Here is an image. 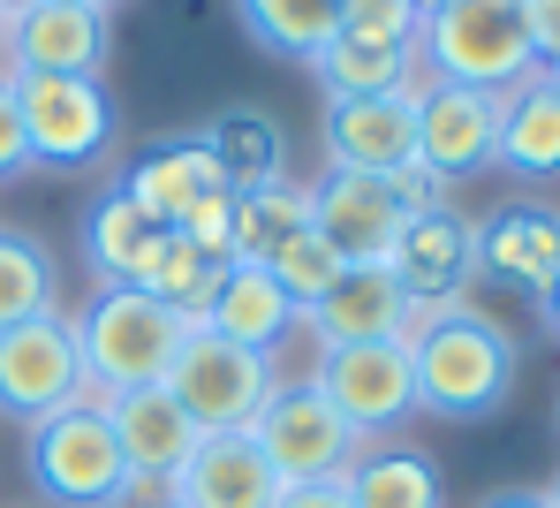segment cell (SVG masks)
I'll use <instances>...</instances> for the list:
<instances>
[{
  "label": "cell",
  "mask_w": 560,
  "mask_h": 508,
  "mask_svg": "<svg viewBox=\"0 0 560 508\" xmlns=\"http://www.w3.org/2000/svg\"><path fill=\"white\" fill-rule=\"evenodd\" d=\"M409 372H417V417H440V425H485L500 417L515 395V334L477 304L432 311L417 319L409 334Z\"/></svg>",
  "instance_id": "cell-1"
},
{
  "label": "cell",
  "mask_w": 560,
  "mask_h": 508,
  "mask_svg": "<svg viewBox=\"0 0 560 508\" xmlns=\"http://www.w3.org/2000/svg\"><path fill=\"white\" fill-rule=\"evenodd\" d=\"M69 319H77V349H84L92 403L129 395V388H160L167 365H175V349H183V334H189L183 311H167L152 289H137V281H98V297L84 311H69Z\"/></svg>",
  "instance_id": "cell-2"
},
{
  "label": "cell",
  "mask_w": 560,
  "mask_h": 508,
  "mask_svg": "<svg viewBox=\"0 0 560 508\" xmlns=\"http://www.w3.org/2000/svg\"><path fill=\"white\" fill-rule=\"evenodd\" d=\"M417 61L440 84L469 92H515L538 69V46L523 31V0H447L417 31Z\"/></svg>",
  "instance_id": "cell-3"
},
{
  "label": "cell",
  "mask_w": 560,
  "mask_h": 508,
  "mask_svg": "<svg viewBox=\"0 0 560 508\" xmlns=\"http://www.w3.org/2000/svg\"><path fill=\"white\" fill-rule=\"evenodd\" d=\"M23 471H31V486L54 508H121L129 501V463H121L114 425H106V409L92 395L46 409L23 432Z\"/></svg>",
  "instance_id": "cell-4"
},
{
  "label": "cell",
  "mask_w": 560,
  "mask_h": 508,
  "mask_svg": "<svg viewBox=\"0 0 560 508\" xmlns=\"http://www.w3.org/2000/svg\"><path fill=\"white\" fill-rule=\"evenodd\" d=\"M258 455L273 463L280 486H326L349 478V463L372 448L364 432H349V417L311 388V372H280V388L266 395V409L250 417Z\"/></svg>",
  "instance_id": "cell-5"
},
{
  "label": "cell",
  "mask_w": 560,
  "mask_h": 508,
  "mask_svg": "<svg viewBox=\"0 0 560 508\" xmlns=\"http://www.w3.org/2000/svg\"><path fill=\"white\" fill-rule=\"evenodd\" d=\"M160 388L189 409L197 432H250V417H258L266 395L280 388V365L258 357V349H235V342L205 334V326H189Z\"/></svg>",
  "instance_id": "cell-6"
},
{
  "label": "cell",
  "mask_w": 560,
  "mask_h": 508,
  "mask_svg": "<svg viewBox=\"0 0 560 508\" xmlns=\"http://www.w3.org/2000/svg\"><path fill=\"white\" fill-rule=\"evenodd\" d=\"M8 92H15V122H23L31 168L77 175V168H92L98 152L114 145V100H106L98 77H31V69H15Z\"/></svg>",
  "instance_id": "cell-7"
},
{
  "label": "cell",
  "mask_w": 560,
  "mask_h": 508,
  "mask_svg": "<svg viewBox=\"0 0 560 508\" xmlns=\"http://www.w3.org/2000/svg\"><path fill=\"white\" fill-rule=\"evenodd\" d=\"M114 61V0H31L8 15L0 77H98Z\"/></svg>",
  "instance_id": "cell-8"
},
{
  "label": "cell",
  "mask_w": 560,
  "mask_h": 508,
  "mask_svg": "<svg viewBox=\"0 0 560 508\" xmlns=\"http://www.w3.org/2000/svg\"><path fill=\"white\" fill-rule=\"evenodd\" d=\"M84 349H77V319L46 311L23 326H0V409L15 425H38L46 409L84 403Z\"/></svg>",
  "instance_id": "cell-9"
},
{
  "label": "cell",
  "mask_w": 560,
  "mask_h": 508,
  "mask_svg": "<svg viewBox=\"0 0 560 508\" xmlns=\"http://www.w3.org/2000/svg\"><path fill=\"white\" fill-rule=\"evenodd\" d=\"M311 388L349 417V432L386 440L394 425L417 417V372H409V342H357V349H318L311 357Z\"/></svg>",
  "instance_id": "cell-10"
},
{
  "label": "cell",
  "mask_w": 560,
  "mask_h": 508,
  "mask_svg": "<svg viewBox=\"0 0 560 508\" xmlns=\"http://www.w3.org/2000/svg\"><path fill=\"white\" fill-rule=\"evenodd\" d=\"M386 274L409 289L417 319L469 304V289H477V220H463L455 205L409 212L401 235H394V251H386Z\"/></svg>",
  "instance_id": "cell-11"
},
{
  "label": "cell",
  "mask_w": 560,
  "mask_h": 508,
  "mask_svg": "<svg viewBox=\"0 0 560 508\" xmlns=\"http://www.w3.org/2000/svg\"><path fill=\"white\" fill-rule=\"evenodd\" d=\"M500 160V92H469V84H417V168L432 183H477Z\"/></svg>",
  "instance_id": "cell-12"
},
{
  "label": "cell",
  "mask_w": 560,
  "mask_h": 508,
  "mask_svg": "<svg viewBox=\"0 0 560 508\" xmlns=\"http://www.w3.org/2000/svg\"><path fill=\"white\" fill-rule=\"evenodd\" d=\"M98 409H106L114 448H121V463H129V501L121 508H160L167 478L197 455L205 432L189 425V409L175 403L167 388H129V395H106Z\"/></svg>",
  "instance_id": "cell-13"
},
{
  "label": "cell",
  "mask_w": 560,
  "mask_h": 508,
  "mask_svg": "<svg viewBox=\"0 0 560 508\" xmlns=\"http://www.w3.org/2000/svg\"><path fill=\"white\" fill-rule=\"evenodd\" d=\"M409 205L386 175H349V168H326L311 183V228L349 258V266H386L394 235H401Z\"/></svg>",
  "instance_id": "cell-14"
},
{
  "label": "cell",
  "mask_w": 560,
  "mask_h": 508,
  "mask_svg": "<svg viewBox=\"0 0 560 508\" xmlns=\"http://www.w3.org/2000/svg\"><path fill=\"white\" fill-rule=\"evenodd\" d=\"M318 145H326V168L401 175L417 160V84L409 92H378V100H326Z\"/></svg>",
  "instance_id": "cell-15"
},
{
  "label": "cell",
  "mask_w": 560,
  "mask_h": 508,
  "mask_svg": "<svg viewBox=\"0 0 560 508\" xmlns=\"http://www.w3.org/2000/svg\"><path fill=\"white\" fill-rule=\"evenodd\" d=\"M311 349H357V342H409L417 334V304L386 266H349L318 304L303 311Z\"/></svg>",
  "instance_id": "cell-16"
},
{
  "label": "cell",
  "mask_w": 560,
  "mask_h": 508,
  "mask_svg": "<svg viewBox=\"0 0 560 508\" xmlns=\"http://www.w3.org/2000/svg\"><path fill=\"white\" fill-rule=\"evenodd\" d=\"M167 508H273L280 501V478L273 463L258 455L250 432H205L197 455L167 478Z\"/></svg>",
  "instance_id": "cell-17"
},
{
  "label": "cell",
  "mask_w": 560,
  "mask_h": 508,
  "mask_svg": "<svg viewBox=\"0 0 560 508\" xmlns=\"http://www.w3.org/2000/svg\"><path fill=\"white\" fill-rule=\"evenodd\" d=\"M560 274V212L538 198L500 205L492 220H477V281L546 297V281Z\"/></svg>",
  "instance_id": "cell-18"
},
{
  "label": "cell",
  "mask_w": 560,
  "mask_h": 508,
  "mask_svg": "<svg viewBox=\"0 0 560 508\" xmlns=\"http://www.w3.org/2000/svg\"><path fill=\"white\" fill-rule=\"evenodd\" d=\"M205 334H220V342H235V349H258V357H273L280 342L303 326V311L288 304V289H280L266 266H250V258H228L220 266V281H212V304L197 319Z\"/></svg>",
  "instance_id": "cell-19"
},
{
  "label": "cell",
  "mask_w": 560,
  "mask_h": 508,
  "mask_svg": "<svg viewBox=\"0 0 560 508\" xmlns=\"http://www.w3.org/2000/svg\"><path fill=\"white\" fill-rule=\"evenodd\" d=\"M121 190H129V205L152 228H183L189 212L212 198V190H228V183H220V168H212V152L197 137H167V145L137 152V168L121 175Z\"/></svg>",
  "instance_id": "cell-20"
},
{
  "label": "cell",
  "mask_w": 560,
  "mask_h": 508,
  "mask_svg": "<svg viewBox=\"0 0 560 508\" xmlns=\"http://www.w3.org/2000/svg\"><path fill=\"white\" fill-rule=\"evenodd\" d=\"M515 183H560V84L530 69L515 92H500V160Z\"/></svg>",
  "instance_id": "cell-21"
},
{
  "label": "cell",
  "mask_w": 560,
  "mask_h": 508,
  "mask_svg": "<svg viewBox=\"0 0 560 508\" xmlns=\"http://www.w3.org/2000/svg\"><path fill=\"white\" fill-rule=\"evenodd\" d=\"M197 145L212 152V168H220L228 190H258V183L288 175V129H280L266 106H220L197 129Z\"/></svg>",
  "instance_id": "cell-22"
},
{
  "label": "cell",
  "mask_w": 560,
  "mask_h": 508,
  "mask_svg": "<svg viewBox=\"0 0 560 508\" xmlns=\"http://www.w3.org/2000/svg\"><path fill=\"white\" fill-rule=\"evenodd\" d=\"M349 508H447V478L424 448L409 440H372L357 463H349Z\"/></svg>",
  "instance_id": "cell-23"
},
{
  "label": "cell",
  "mask_w": 560,
  "mask_h": 508,
  "mask_svg": "<svg viewBox=\"0 0 560 508\" xmlns=\"http://www.w3.org/2000/svg\"><path fill=\"white\" fill-rule=\"evenodd\" d=\"M341 8H349V0H235V23L250 31L258 54L311 69V61L341 38Z\"/></svg>",
  "instance_id": "cell-24"
},
{
  "label": "cell",
  "mask_w": 560,
  "mask_h": 508,
  "mask_svg": "<svg viewBox=\"0 0 560 508\" xmlns=\"http://www.w3.org/2000/svg\"><path fill=\"white\" fill-rule=\"evenodd\" d=\"M311 77H318L326 100H378V92H409V84H424V61H417V46L334 38V46L311 61Z\"/></svg>",
  "instance_id": "cell-25"
},
{
  "label": "cell",
  "mask_w": 560,
  "mask_h": 508,
  "mask_svg": "<svg viewBox=\"0 0 560 508\" xmlns=\"http://www.w3.org/2000/svg\"><path fill=\"white\" fill-rule=\"evenodd\" d=\"M160 235H167V228H152V220L129 205V190H106V198H92V212H84V258H92L98 281H144Z\"/></svg>",
  "instance_id": "cell-26"
},
{
  "label": "cell",
  "mask_w": 560,
  "mask_h": 508,
  "mask_svg": "<svg viewBox=\"0 0 560 508\" xmlns=\"http://www.w3.org/2000/svg\"><path fill=\"white\" fill-rule=\"evenodd\" d=\"M311 228V183L273 175L258 190H235V251L228 258H250V266H273L280 243H295Z\"/></svg>",
  "instance_id": "cell-27"
},
{
  "label": "cell",
  "mask_w": 560,
  "mask_h": 508,
  "mask_svg": "<svg viewBox=\"0 0 560 508\" xmlns=\"http://www.w3.org/2000/svg\"><path fill=\"white\" fill-rule=\"evenodd\" d=\"M61 311V266L38 235L23 228H0V326H23V319H46Z\"/></svg>",
  "instance_id": "cell-28"
},
{
  "label": "cell",
  "mask_w": 560,
  "mask_h": 508,
  "mask_svg": "<svg viewBox=\"0 0 560 508\" xmlns=\"http://www.w3.org/2000/svg\"><path fill=\"white\" fill-rule=\"evenodd\" d=\"M212 281H220V258H205L189 235H175V228H167L137 289H152L167 311H183L189 326H197V319H205V304H212Z\"/></svg>",
  "instance_id": "cell-29"
},
{
  "label": "cell",
  "mask_w": 560,
  "mask_h": 508,
  "mask_svg": "<svg viewBox=\"0 0 560 508\" xmlns=\"http://www.w3.org/2000/svg\"><path fill=\"white\" fill-rule=\"evenodd\" d=\"M266 274L288 289V304H295V311H311L334 281H341V274H349V258H341L318 228H303L295 243H280V251H273V266H266Z\"/></svg>",
  "instance_id": "cell-30"
},
{
  "label": "cell",
  "mask_w": 560,
  "mask_h": 508,
  "mask_svg": "<svg viewBox=\"0 0 560 508\" xmlns=\"http://www.w3.org/2000/svg\"><path fill=\"white\" fill-rule=\"evenodd\" d=\"M417 31H424L417 0H349L341 8V38H364V46H417Z\"/></svg>",
  "instance_id": "cell-31"
},
{
  "label": "cell",
  "mask_w": 560,
  "mask_h": 508,
  "mask_svg": "<svg viewBox=\"0 0 560 508\" xmlns=\"http://www.w3.org/2000/svg\"><path fill=\"white\" fill-rule=\"evenodd\" d=\"M175 235H189L205 258H220V266H228V251H235V190H212V198L197 205Z\"/></svg>",
  "instance_id": "cell-32"
},
{
  "label": "cell",
  "mask_w": 560,
  "mask_h": 508,
  "mask_svg": "<svg viewBox=\"0 0 560 508\" xmlns=\"http://www.w3.org/2000/svg\"><path fill=\"white\" fill-rule=\"evenodd\" d=\"M23 168H31V145H23V122H15V92H8V77H0V183L23 175Z\"/></svg>",
  "instance_id": "cell-33"
},
{
  "label": "cell",
  "mask_w": 560,
  "mask_h": 508,
  "mask_svg": "<svg viewBox=\"0 0 560 508\" xmlns=\"http://www.w3.org/2000/svg\"><path fill=\"white\" fill-rule=\"evenodd\" d=\"M523 31H530L538 61H546V54H560V0H523Z\"/></svg>",
  "instance_id": "cell-34"
},
{
  "label": "cell",
  "mask_w": 560,
  "mask_h": 508,
  "mask_svg": "<svg viewBox=\"0 0 560 508\" xmlns=\"http://www.w3.org/2000/svg\"><path fill=\"white\" fill-rule=\"evenodd\" d=\"M273 508H349V486L341 478H326V486H280Z\"/></svg>",
  "instance_id": "cell-35"
},
{
  "label": "cell",
  "mask_w": 560,
  "mask_h": 508,
  "mask_svg": "<svg viewBox=\"0 0 560 508\" xmlns=\"http://www.w3.org/2000/svg\"><path fill=\"white\" fill-rule=\"evenodd\" d=\"M477 508H546V494H485Z\"/></svg>",
  "instance_id": "cell-36"
},
{
  "label": "cell",
  "mask_w": 560,
  "mask_h": 508,
  "mask_svg": "<svg viewBox=\"0 0 560 508\" xmlns=\"http://www.w3.org/2000/svg\"><path fill=\"white\" fill-rule=\"evenodd\" d=\"M538 319H546V326H553V334H560V274H553V281H546V297H538Z\"/></svg>",
  "instance_id": "cell-37"
},
{
  "label": "cell",
  "mask_w": 560,
  "mask_h": 508,
  "mask_svg": "<svg viewBox=\"0 0 560 508\" xmlns=\"http://www.w3.org/2000/svg\"><path fill=\"white\" fill-rule=\"evenodd\" d=\"M538 69H546V77H553V84H560V54H546V61H538Z\"/></svg>",
  "instance_id": "cell-38"
},
{
  "label": "cell",
  "mask_w": 560,
  "mask_h": 508,
  "mask_svg": "<svg viewBox=\"0 0 560 508\" xmlns=\"http://www.w3.org/2000/svg\"><path fill=\"white\" fill-rule=\"evenodd\" d=\"M546 508H560V478H553V486H546Z\"/></svg>",
  "instance_id": "cell-39"
},
{
  "label": "cell",
  "mask_w": 560,
  "mask_h": 508,
  "mask_svg": "<svg viewBox=\"0 0 560 508\" xmlns=\"http://www.w3.org/2000/svg\"><path fill=\"white\" fill-rule=\"evenodd\" d=\"M15 8H31V0H0V15H15Z\"/></svg>",
  "instance_id": "cell-40"
},
{
  "label": "cell",
  "mask_w": 560,
  "mask_h": 508,
  "mask_svg": "<svg viewBox=\"0 0 560 508\" xmlns=\"http://www.w3.org/2000/svg\"><path fill=\"white\" fill-rule=\"evenodd\" d=\"M417 8H424V15H432V8H447V0H417Z\"/></svg>",
  "instance_id": "cell-41"
},
{
  "label": "cell",
  "mask_w": 560,
  "mask_h": 508,
  "mask_svg": "<svg viewBox=\"0 0 560 508\" xmlns=\"http://www.w3.org/2000/svg\"><path fill=\"white\" fill-rule=\"evenodd\" d=\"M0 46H8V15H0Z\"/></svg>",
  "instance_id": "cell-42"
},
{
  "label": "cell",
  "mask_w": 560,
  "mask_h": 508,
  "mask_svg": "<svg viewBox=\"0 0 560 508\" xmlns=\"http://www.w3.org/2000/svg\"><path fill=\"white\" fill-rule=\"evenodd\" d=\"M160 508H167V501H160Z\"/></svg>",
  "instance_id": "cell-43"
}]
</instances>
